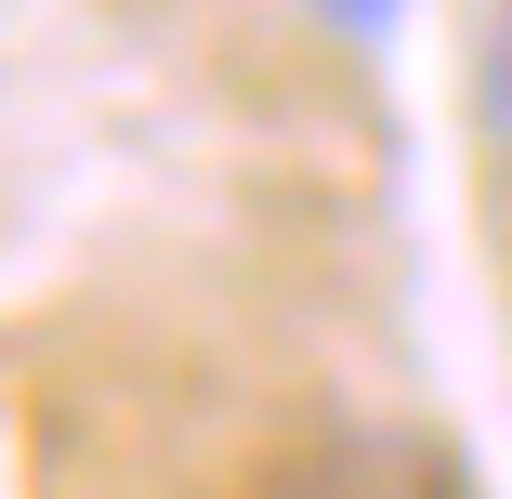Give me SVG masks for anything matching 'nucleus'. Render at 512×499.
<instances>
[{
    "instance_id": "obj_1",
    "label": "nucleus",
    "mask_w": 512,
    "mask_h": 499,
    "mask_svg": "<svg viewBox=\"0 0 512 499\" xmlns=\"http://www.w3.org/2000/svg\"><path fill=\"white\" fill-rule=\"evenodd\" d=\"M473 119H486V145H499V171H512V0L486 14V53H473Z\"/></svg>"
},
{
    "instance_id": "obj_2",
    "label": "nucleus",
    "mask_w": 512,
    "mask_h": 499,
    "mask_svg": "<svg viewBox=\"0 0 512 499\" xmlns=\"http://www.w3.org/2000/svg\"><path fill=\"white\" fill-rule=\"evenodd\" d=\"M316 14H329V27H342V40H381V27H394V14H407V0H316Z\"/></svg>"
}]
</instances>
